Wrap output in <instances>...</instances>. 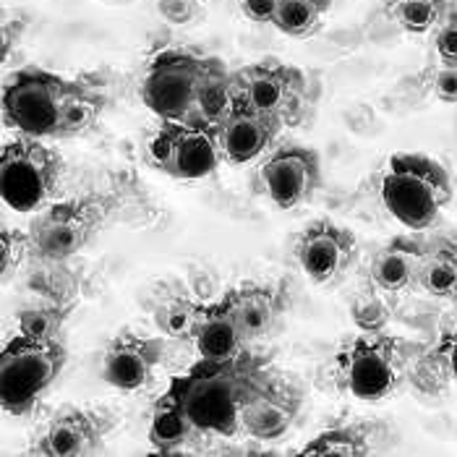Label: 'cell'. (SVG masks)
<instances>
[{"label":"cell","mask_w":457,"mask_h":457,"mask_svg":"<svg viewBox=\"0 0 457 457\" xmlns=\"http://www.w3.org/2000/svg\"><path fill=\"white\" fill-rule=\"evenodd\" d=\"M275 379L264 355L244 351L225 361L202 358L170 382L168 392L186 411L199 434L230 436L241 428V416L256 392Z\"/></svg>","instance_id":"cell-1"},{"label":"cell","mask_w":457,"mask_h":457,"mask_svg":"<svg viewBox=\"0 0 457 457\" xmlns=\"http://www.w3.org/2000/svg\"><path fill=\"white\" fill-rule=\"evenodd\" d=\"M413 348L403 337L358 335L335 358V385L358 403H385L411 377Z\"/></svg>","instance_id":"cell-2"},{"label":"cell","mask_w":457,"mask_h":457,"mask_svg":"<svg viewBox=\"0 0 457 457\" xmlns=\"http://www.w3.org/2000/svg\"><path fill=\"white\" fill-rule=\"evenodd\" d=\"M455 188L447 168L416 152L395 154L382 176L385 210L408 230H426L453 202Z\"/></svg>","instance_id":"cell-3"},{"label":"cell","mask_w":457,"mask_h":457,"mask_svg":"<svg viewBox=\"0 0 457 457\" xmlns=\"http://www.w3.org/2000/svg\"><path fill=\"white\" fill-rule=\"evenodd\" d=\"M69 351L61 337H13L0 355V405L8 416L32 413L37 400L63 374Z\"/></svg>","instance_id":"cell-4"},{"label":"cell","mask_w":457,"mask_h":457,"mask_svg":"<svg viewBox=\"0 0 457 457\" xmlns=\"http://www.w3.org/2000/svg\"><path fill=\"white\" fill-rule=\"evenodd\" d=\"M69 81L42 69L13 73L3 87V123L21 137L61 139Z\"/></svg>","instance_id":"cell-5"},{"label":"cell","mask_w":457,"mask_h":457,"mask_svg":"<svg viewBox=\"0 0 457 457\" xmlns=\"http://www.w3.org/2000/svg\"><path fill=\"white\" fill-rule=\"evenodd\" d=\"M63 176V157L42 139L21 137L0 152V194L13 212L42 210Z\"/></svg>","instance_id":"cell-6"},{"label":"cell","mask_w":457,"mask_h":457,"mask_svg":"<svg viewBox=\"0 0 457 457\" xmlns=\"http://www.w3.org/2000/svg\"><path fill=\"white\" fill-rule=\"evenodd\" d=\"M207 58L168 50L160 53L141 79V100L162 120H191Z\"/></svg>","instance_id":"cell-7"},{"label":"cell","mask_w":457,"mask_h":457,"mask_svg":"<svg viewBox=\"0 0 457 457\" xmlns=\"http://www.w3.org/2000/svg\"><path fill=\"white\" fill-rule=\"evenodd\" d=\"M149 157L162 173L178 180L207 178L222 162L217 131L191 120H162L149 144Z\"/></svg>","instance_id":"cell-8"},{"label":"cell","mask_w":457,"mask_h":457,"mask_svg":"<svg viewBox=\"0 0 457 457\" xmlns=\"http://www.w3.org/2000/svg\"><path fill=\"white\" fill-rule=\"evenodd\" d=\"M238 95L246 105L278 118L282 126H295L309 107V79L295 66L264 61L238 71Z\"/></svg>","instance_id":"cell-9"},{"label":"cell","mask_w":457,"mask_h":457,"mask_svg":"<svg viewBox=\"0 0 457 457\" xmlns=\"http://www.w3.org/2000/svg\"><path fill=\"white\" fill-rule=\"evenodd\" d=\"M103 225V204L95 199H69L45 210L29 230V251L47 262H66L89 246Z\"/></svg>","instance_id":"cell-10"},{"label":"cell","mask_w":457,"mask_h":457,"mask_svg":"<svg viewBox=\"0 0 457 457\" xmlns=\"http://www.w3.org/2000/svg\"><path fill=\"white\" fill-rule=\"evenodd\" d=\"M262 186L280 210H295L312 202L321 188V160L312 146H278L262 165Z\"/></svg>","instance_id":"cell-11"},{"label":"cell","mask_w":457,"mask_h":457,"mask_svg":"<svg viewBox=\"0 0 457 457\" xmlns=\"http://www.w3.org/2000/svg\"><path fill=\"white\" fill-rule=\"evenodd\" d=\"M358 256V244L348 228L317 220L295 241V259L303 275L317 285H337L348 278Z\"/></svg>","instance_id":"cell-12"},{"label":"cell","mask_w":457,"mask_h":457,"mask_svg":"<svg viewBox=\"0 0 457 457\" xmlns=\"http://www.w3.org/2000/svg\"><path fill=\"white\" fill-rule=\"evenodd\" d=\"M112 416L89 408H61L32 445V455L87 457L103 453Z\"/></svg>","instance_id":"cell-13"},{"label":"cell","mask_w":457,"mask_h":457,"mask_svg":"<svg viewBox=\"0 0 457 457\" xmlns=\"http://www.w3.org/2000/svg\"><path fill=\"white\" fill-rule=\"evenodd\" d=\"M165 358L160 337H141L129 329L118 332L103 355V379L120 392L146 387Z\"/></svg>","instance_id":"cell-14"},{"label":"cell","mask_w":457,"mask_h":457,"mask_svg":"<svg viewBox=\"0 0 457 457\" xmlns=\"http://www.w3.org/2000/svg\"><path fill=\"white\" fill-rule=\"evenodd\" d=\"M214 131H217L222 160L230 165H246L262 157L278 141L282 123L278 118L259 112L256 107L238 100Z\"/></svg>","instance_id":"cell-15"},{"label":"cell","mask_w":457,"mask_h":457,"mask_svg":"<svg viewBox=\"0 0 457 457\" xmlns=\"http://www.w3.org/2000/svg\"><path fill=\"white\" fill-rule=\"evenodd\" d=\"M298 416H301V392L275 377L246 405L241 416V431L259 442H275L295 426Z\"/></svg>","instance_id":"cell-16"},{"label":"cell","mask_w":457,"mask_h":457,"mask_svg":"<svg viewBox=\"0 0 457 457\" xmlns=\"http://www.w3.org/2000/svg\"><path fill=\"white\" fill-rule=\"evenodd\" d=\"M228 301L236 309V317L241 321L248 345L270 340L280 329L287 309L280 285H264V282H248L230 290Z\"/></svg>","instance_id":"cell-17"},{"label":"cell","mask_w":457,"mask_h":457,"mask_svg":"<svg viewBox=\"0 0 457 457\" xmlns=\"http://www.w3.org/2000/svg\"><path fill=\"white\" fill-rule=\"evenodd\" d=\"M426 248L413 238L397 236L379 248L369 262V285L385 295H400L419 285Z\"/></svg>","instance_id":"cell-18"},{"label":"cell","mask_w":457,"mask_h":457,"mask_svg":"<svg viewBox=\"0 0 457 457\" xmlns=\"http://www.w3.org/2000/svg\"><path fill=\"white\" fill-rule=\"evenodd\" d=\"M194 345L207 361H225L251 348L228 295L217 303L202 306V317L194 332Z\"/></svg>","instance_id":"cell-19"},{"label":"cell","mask_w":457,"mask_h":457,"mask_svg":"<svg viewBox=\"0 0 457 457\" xmlns=\"http://www.w3.org/2000/svg\"><path fill=\"white\" fill-rule=\"evenodd\" d=\"M238 100H241L238 71H230L220 58H207V69L196 92L191 123L217 129Z\"/></svg>","instance_id":"cell-20"},{"label":"cell","mask_w":457,"mask_h":457,"mask_svg":"<svg viewBox=\"0 0 457 457\" xmlns=\"http://www.w3.org/2000/svg\"><path fill=\"white\" fill-rule=\"evenodd\" d=\"M389 431L379 423H353V426H337L329 428L324 434H319L317 439H312L301 455L306 457H363L377 455L385 450Z\"/></svg>","instance_id":"cell-21"},{"label":"cell","mask_w":457,"mask_h":457,"mask_svg":"<svg viewBox=\"0 0 457 457\" xmlns=\"http://www.w3.org/2000/svg\"><path fill=\"white\" fill-rule=\"evenodd\" d=\"M107 107L105 89L89 79H71L66 103H63V120H61V139L87 137L103 118Z\"/></svg>","instance_id":"cell-22"},{"label":"cell","mask_w":457,"mask_h":457,"mask_svg":"<svg viewBox=\"0 0 457 457\" xmlns=\"http://www.w3.org/2000/svg\"><path fill=\"white\" fill-rule=\"evenodd\" d=\"M196 434H199V428L191 423L186 411L178 405L176 397L170 392H165L152 411V423H149L152 447L162 455H170V453L183 450L188 442H194Z\"/></svg>","instance_id":"cell-23"},{"label":"cell","mask_w":457,"mask_h":457,"mask_svg":"<svg viewBox=\"0 0 457 457\" xmlns=\"http://www.w3.org/2000/svg\"><path fill=\"white\" fill-rule=\"evenodd\" d=\"M413 382L423 392L457 387V329L447 332L413 369Z\"/></svg>","instance_id":"cell-24"},{"label":"cell","mask_w":457,"mask_h":457,"mask_svg":"<svg viewBox=\"0 0 457 457\" xmlns=\"http://www.w3.org/2000/svg\"><path fill=\"white\" fill-rule=\"evenodd\" d=\"M332 8V0H275L270 24L282 35L303 39L317 35Z\"/></svg>","instance_id":"cell-25"},{"label":"cell","mask_w":457,"mask_h":457,"mask_svg":"<svg viewBox=\"0 0 457 457\" xmlns=\"http://www.w3.org/2000/svg\"><path fill=\"white\" fill-rule=\"evenodd\" d=\"M419 285L434 298L457 301V248L447 244L426 248Z\"/></svg>","instance_id":"cell-26"},{"label":"cell","mask_w":457,"mask_h":457,"mask_svg":"<svg viewBox=\"0 0 457 457\" xmlns=\"http://www.w3.org/2000/svg\"><path fill=\"white\" fill-rule=\"evenodd\" d=\"M202 317V306L194 303L183 293H165L154 303V324L165 337L173 340H194L196 324Z\"/></svg>","instance_id":"cell-27"},{"label":"cell","mask_w":457,"mask_h":457,"mask_svg":"<svg viewBox=\"0 0 457 457\" xmlns=\"http://www.w3.org/2000/svg\"><path fill=\"white\" fill-rule=\"evenodd\" d=\"M450 11V0H387V16L408 35L434 32Z\"/></svg>","instance_id":"cell-28"},{"label":"cell","mask_w":457,"mask_h":457,"mask_svg":"<svg viewBox=\"0 0 457 457\" xmlns=\"http://www.w3.org/2000/svg\"><path fill=\"white\" fill-rule=\"evenodd\" d=\"M69 319V306L42 303L19 314V332L29 337H58Z\"/></svg>","instance_id":"cell-29"},{"label":"cell","mask_w":457,"mask_h":457,"mask_svg":"<svg viewBox=\"0 0 457 457\" xmlns=\"http://www.w3.org/2000/svg\"><path fill=\"white\" fill-rule=\"evenodd\" d=\"M426 89L431 92V97H436L445 105H457V63L439 61L423 76Z\"/></svg>","instance_id":"cell-30"},{"label":"cell","mask_w":457,"mask_h":457,"mask_svg":"<svg viewBox=\"0 0 457 457\" xmlns=\"http://www.w3.org/2000/svg\"><path fill=\"white\" fill-rule=\"evenodd\" d=\"M379 295H382V290L369 285V290H363V295L353 306V317L361 324V329H366V332H377L382 327V321L387 319V309L377 301Z\"/></svg>","instance_id":"cell-31"},{"label":"cell","mask_w":457,"mask_h":457,"mask_svg":"<svg viewBox=\"0 0 457 457\" xmlns=\"http://www.w3.org/2000/svg\"><path fill=\"white\" fill-rule=\"evenodd\" d=\"M434 53L439 61L457 63V8H450L442 24L434 29Z\"/></svg>","instance_id":"cell-32"},{"label":"cell","mask_w":457,"mask_h":457,"mask_svg":"<svg viewBox=\"0 0 457 457\" xmlns=\"http://www.w3.org/2000/svg\"><path fill=\"white\" fill-rule=\"evenodd\" d=\"M27 248H29V238H21V236H13L11 230H3V236H0V272H3V280H8L13 270H19V264L24 262Z\"/></svg>","instance_id":"cell-33"},{"label":"cell","mask_w":457,"mask_h":457,"mask_svg":"<svg viewBox=\"0 0 457 457\" xmlns=\"http://www.w3.org/2000/svg\"><path fill=\"white\" fill-rule=\"evenodd\" d=\"M272 8H275V0H244L246 16H251V19L259 21V24H270Z\"/></svg>","instance_id":"cell-34"}]
</instances>
